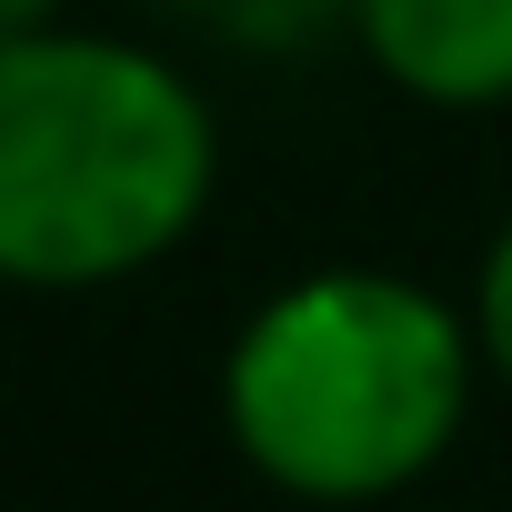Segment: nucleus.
<instances>
[{
    "mask_svg": "<svg viewBox=\"0 0 512 512\" xmlns=\"http://www.w3.org/2000/svg\"><path fill=\"white\" fill-rule=\"evenodd\" d=\"M472 332L392 272H312L241 322L221 422L241 462L302 502H382L422 482L472 412Z\"/></svg>",
    "mask_w": 512,
    "mask_h": 512,
    "instance_id": "2",
    "label": "nucleus"
},
{
    "mask_svg": "<svg viewBox=\"0 0 512 512\" xmlns=\"http://www.w3.org/2000/svg\"><path fill=\"white\" fill-rule=\"evenodd\" d=\"M352 31L412 101H512V0H352Z\"/></svg>",
    "mask_w": 512,
    "mask_h": 512,
    "instance_id": "3",
    "label": "nucleus"
},
{
    "mask_svg": "<svg viewBox=\"0 0 512 512\" xmlns=\"http://www.w3.org/2000/svg\"><path fill=\"white\" fill-rule=\"evenodd\" d=\"M151 11L211 21L221 41H251V51H292V41H312L322 21H352V0H151Z\"/></svg>",
    "mask_w": 512,
    "mask_h": 512,
    "instance_id": "4",
    "label": "nucleus"
},
{
    "mask_svg": "<svg viewBox=\"0 0 512 512\" xmlns=\"http://www.w3.org/2000/svg\"><path fill=\"white\" fill-rule=\"evenodd\" d=\"M61 21V0H0V41H11V31H51Z\"/></svg>",
    "mask_w": 512,
    "mask_h": 512,
    "instance_id": "6",
    "label": "nucleus"
},
{
    "mask_svg": "<svg viewBox=\"0 0 512 512\" xmlns=\"http://www.w3.org/2000/svg\"><path fill=\"white\" fill-rule=\"evenodd\" d=\"M211 171V111L171 61L61 21L0 41V282H131L201 221Z\"/></svg>",
    "mask_w": 512,
    "mask_h": 512,
    "instance_id": "1",
    "label": "nucleus"
},
{
    "mask_svg": "<svg viewBox=\"0 0 512 512\" xmlns=\"http://www.w3.org/2000/svg\"><path fill=\"white\" fill-rule=\"evenodd\" d=\"M472 342H482V362L512 382V231L492 241V262H482V292H472Z\"/></svg>",
    "mask_w": 512,
    "mask_h": 512,
    "instance_id": "5",
    "label": "nucleus"
}]
</instances>
